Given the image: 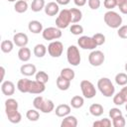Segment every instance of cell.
Segmentation results:
<instances>
[{
  "instance_id": "4",
  "label": "cell",
  "mask_w": 127,
  "mask_h": 127,
  "mask_svg": "<svg viewBox=\"0 0 127 127\" xmlns=\"http://www.w3.org/2000/svg\"><path fill=\"white\" fill-rule=\"evenodd\" d=\"M71 23V14L69 9H63L58 14L56 19V26L60 29H65Z\"/></svg>"
},
{
  "instance_id": "47",
  "label": "cell",
  "mask_w": 127,
  "mask_h": 127,
  "mask_svg": "<svg viewBox=\"0 0 127 127\" xmlns=\"http://www.w3.org/2000/svg\"><path fill=\"white\" fill-rule=\"evenodd\" d=\"M120 92L124 95V97H125V98H126V100H127V84H126V85H124V87H122V88H121Z\"/></svg>"
},
{
  "instance_id": "7",
  "label": "cell",
  "mask_w": 127,
  "mask_h": 127,
  "mask_svg": "<svg viewBox=\"0 0 127 127\" xmlns=\"http://www.w3.org/2000/svg\"><path fill=\"white\" fill-rule=\"evenodd\" d=\"M42 36L46 41H54L62 37V31L58 27H48L43 30Z\"/></svg>"
},
{
  "instance_id": "38",
  "label": "cell",
  "mask_w": 127,
  "mask_h": 127,
  "mask_svg": "<svg viewBox=\"0 0 127 127\" xmlns=\"http://www.w3.org/2000/svg\"><path fill=\"white\" fill-rule=\"evenodd\" d=\"M92 38H93V40H94V42L96 43L97 46H101V45H103L105 43V36L103 34H101V33L94 34L92 36Z\"/></svg>"
},
{
  "instance_id": "12",
  "label": "cell",
  "mask_w": 127,
  "mask_h": 127,
  "mask_svg": "<svg viewBox=\"0 0 127 127\" xmlns=\"http://www.w3.org/2000/svg\"><path fill=\"white\" fill-rule=\"evenodd\" d=\"M45 90H46V83H43V82L38 81L36 79L31 81L29 93H32V94H41Z\"/></svg>"
},
{
  "instance_id": "27",
  "label": "cell",
  "mask_w": 127,
  "mask_h": 127,
  "mask_svg": "<svg viewBox=\"0 0 127 127\" xmlns=\"http://www.w3.org/2000/svg\"><path fill=\"white\" fill-rule=\"evenodd\" d=\"M84 104V99L82 96L80 95H74L71 99H70V106L75 108V109H78V108H81Z\"/></svg>"
},
{
  "instance_id": "2",
  "label": "cell",
  "mask_w": 127,
  "mask_h": 127,
  "mask_svg": "<svg viewBox=\"0 0 127 127\" xmlns=\"http://www.w3.org/2000/svg\"><path fill=\"white\" fill-rule=\"evenodd\" d=\"M103 20H104V23L111 29H118L122 25V22H123L122 17L117 12L112 11V10H108L104 14Z\"/></svg>"
},
{
  "instance_id": "9",
  "label": "cell",
  "mask_w": 127,
  "mask_h": 127,
  "mask_svg": "<svg viewBox=\"0 0 127 127\" xmlns=\"http://www.w3.org/2000/svg\"><path fill=\"white\" fill-rule=\"evenodd\" d=\"M64 52V45L60 41H53L48 46V53L52 58H60Z\"/></svg>"
},
{
  "instance_id": "50",
  "label": "cell",
  "mask_w": 127,
  "mask_h": 127,
  "mask_svg": "<svg viewBox=\"0 0 127 127\" xmlns=\"http://www.w3.org/2000/svg\"><path fill=\"white\" fill-rule=\"evenodd\" d=\"M124 68H125V71L127 72V63L125 64V66H124Z\"/></svg>"
},
{
  "instance_id": "51",
  "label": "cell",
  "mask_w": 127,
  "mask_h": 127,
  "mask_svg": "<svg viewBox=\"0 0 127 127\" xmlns=\"http://www.w3.org/2000/svg\"><path fill=\"white\" fill-rule=\"evenodd\" d=\"M7 1H9V2H17V0H7Z\"/></svg>"
},
{
  "instance_id": "45",
  "label": "cell",
  "mask_w": 127,
  "mask_h": 127,
  "mask_svg": "<svg viewBox=\"0 0 127 127\" xmlns=\"http://www.w3.org/2000/svg\"><path fill=\"white\" fill-rule=\"evenodd\" d=\"M73 2H74V4H75L76 6L82 7V6H84V5L86 4L87 0H73Z\"/></svg>"
},
{
  "instance_id": "30",
  "label": "cell",
  "mask_w": 127,
  "mask_h": 127,
  "mask_svg": "<svg viewBox=\"0 0 127 127\" xmlns=\"http://www.w3.org/2000/svg\"><path fill=\"white\" fill-rule=\"evenodd\" d=\"M46 6L45 0H33L31 4V10L33 12H40L42 11Z\"/></svg>"
},
{
  "instance_id": "18",
  "label": "cell",
  "mask_w": 127,
  "mask_h": 127,
  "mask_svg": "<svg viewBox=\"0 0 127 127\" xmlns=\"http://www.w3.org/2000/svg\"><path fill=\"white\" fill-rule=\"evenodd\" d=\"M56 115L58 117H65L66 115H68L70 113V106L67 104H60L56 107L55 109Z\"/></svg>"
},
{
  "instance_id": "25",
  "label": "cell",
  "mask_w": 127,
  "mask_h": 127,
  "mask_svg": "<svg viewBox=\"0 0 127 127\" xmlns=\"http://www.w3.org/2000/svg\"><path fill=\"white\" fill-rule=\"evenodd\" d=\"M55 109V104L53 102V100L51 99H45L43 102V105L40 109V111H42L43 113H51L53 110Z\"/></svg>"
},
{
  "instance_id": "52",
  "label": "cell",
  "mask_w": 127,
  "mask_h": 127,
  "mask_svg": "<svg viewBox=\"0 0 127 127\" xmlns=\"http://www.w3.org/2000/svg\"><path fill=\"white\" fill-rule=\"evenodd\" d=\"M125 109H126V111H127V101H126V104H125Z\"/></svg>"
},
{
  "instance_id": "22",
  "label": "cell",
  "mask_w": 127,
  "mask_h": 127,
  "mask_svg": "<svg viewBox=\"0 0 127 127\" xmlns=\"http://www.w3.org/2000/svg\"><path fill=\"white\" fill-rule=\"evenodd\" d=\"M89 112L91 115L95 116V117H99L103 114L104 112V109H103V106L99 103H93L89 106Z\"/></svg>"
},
{
  "instance_id": "49",
  "label": "cell",
  "mask_w": 127,
  "mask_h": 127,
  "mask_svg": "<svg viewBox=\"0 0 127 127\" xmlns=\"http://www.w3.org/2000/svg\"><path fill=\"white\" fill-rule=\"evenodd\" d=\"M115 1H116V6H117V7L121 6V5L125 2V0H115Z\"/></svg>"
},
{
  "instance_id": "31",
  "label": "cell",
  "mask_w": 127,
  "mask_h": 127,
  "mask_svg": "<svg viewBox=\"0 0 127 127\" xmlns=\"http://www.w3.org/2000/svg\"><path fill=\"white\" fill-rule=\"evenodd\" d=\"M115 82L120 85V86H124L127 84V73L125 72H119L115 75Z\"/></svg>"
},
{
  "instance_id": "6",
  "label": "cell",
  "mask_w": 127,
  "mask_h": 127,
  "mask_svg": "<svg viewBox=\"0 0 127 127\" xmlns=\"http://www.w3.org/2000/svg\"><path fill=\"white\" fill-rule=\"evenodd\" d=\"M80 89H81V92H82V95L87 98V99H91L93 98L95 95H96V89H95V86L94 84L87 80V79H83L80 81Z\"/></svg>"
},
{
  "instance_id": "39",
  "label": "cell",
  "mask_w": 127,
  "mask_h": 127,
  "mask_svg": "<svg viewBox=\"0 0 127 127\" xmlns=\"http://www.w3.org/2000/svg\"><path fill=\"white\" fill-rule=\"evenodd\" d=\"M44 100H45V98L43 96H37V97H35L34 100H33V106H34V108L40 110L41 107H42V105H43Z\"/></svg>"
},
{
  "instance_id": "41",
  "label": "cell",
  "mask_w": 127,
  "mask_h": 127,
  "mask_svg": "<svg viewBox=\"0 0 127 127\" xmlns=\"http://www.w3.org/2000/svg\"><path fill=\"white\" fill-rule=\"evenodd\" d=\"M120 115H123L122 114V111L119 108H117V107H113V108H111L109 110V116H110L111 119H113L115 117H118Z\"/></svg>"
},
{
  "instance_id": "35",
  "label": "cell",
  "mask_w": 127,
  "mask_h": 127,
  "mask_svg": "<svg viewBox=\"0 0 127 127\" xmlns=\"http://www.w3.org/2000/svg\"><path fill=\"white\" fill-rule=\"evenodd\" d=\"M111 124H112V122L110 121V119H108V118H103V119L94 121L92 125H93V127H110Z\"/></svg>"
},
{
  "instance_id": "42",
  "label": "cell",
  "mask_w": 127,
  "mask_h": 127,
  "mask_svg": "<svg viewBox=\"0 0 127 127\" xmlns=\"http://www.w3.org/2000/svg\"><path fill=\"white\" fill-rule=\"evenodd\" d=\"M87 3L91 10H97L101 5L100 0H87Z\"/></svg>"
},
{
  "instance_id": "10",
  "label": "cell",
  "mask_w": 127,
  "mask_h": 127,
  "mask_svg": "<svg viewBox=\"0 0 127 127\" xmlns=\"http://www.w3.org/2000/svg\"><path fill=\"white\" fill-rule=\"evenodd\" d=\"M77 45L79 48L83 49V50H94L97 45L94 42L92 37H88V36H81L78 38L77 40Z\"/></svg>"
},
{
  "instance_id": "17",
  "label": "cell",
  "mask_w": 127,
  "mask_h": 127,
  "mask_svg": "<svg viewBox=\"0 0 127 127\" xmlns=\"http://www.w3.org/2000/svg\"><path fill=\"white\" fill-rule=\"evenodd\" d=\"M28 29L33 34H40L44 30L43 29V24L40 21H37V20L30 21L29 24H28Z\"/></svg>"
},
{
  "instance_id": "20",
  "label": "cell",
  "mask_w": 127,
  "mask_h": 127,
  "mask_svg": "<svg viewBox=\"0 0 127 127\" xmlns=\"http://www.w3.org/2000/svg\"><path fill=\"white\" fill-rule=\"evenodd\" d=\"M18 58L23 63L28 62L31 59V50L27 47L20 48V50L18 51Z\"/></svg>"
},
{
  "instance_id": "8",
  "label": "cell",
  "mask_w": 127,
  "mask_h": 127,
  "mask_svg": "<svg viewBox=\"0 0 127 127\" xmlns=\"http://www.w3.org/2000/svg\"><path fill=\"white\" fill-rule=\"evenodd\" d=\"M105 61V56L103 52L98 50H93L88 56V62L92 66H100Z\"/></svg>"
},
{
  "instance_id": "13",
  "label": "cell",
  "mask_w": 127,
  "mask_h": 127,
  "mask_svg": "<svg viewBox=\"0 0 127 127\" xmlns=\"http://www.w3.org/2000/svg\"><path fill=\"white\" fill-rule=\"evenodd\" d=\"M1 91L4 95H7V96H11L14 94L15 92V84L10 81V80H5V81H2V84H1Z\"/></svg>"
},
{
  "instance_id": "15",
  "label": "cell",
  "mask_w": 127,
  "mask_h": 127,
  "mask_svg": "<svg viewBox=\"0 0 127 127\" xmlns=\"http://www.w3.org/2000/svg\"><path fill=\"white\" fill-rule=\"evenodd\" d=\"M20 72L25 76H31V75L36 74L37 67L33 64H24L20 67Z\"/></svg>"
},
{
  "instance_id": "33",
  "label": "cell",
  "mask_w": 127,
  "mask_h": 127,
  "mask_svg": "<svg viewBox=\"0 0 127 127\" xmlns=\"http://www.w3.org/2000/svg\"><path fill=\"white\" fill-rule=\"evenodd\" d=\"M35 79L38 81H41L43 83H47L49 81V74L44 70L37 71L35 74Z\"/></svg>"
},
{
  "instance_id": "29",
  "label": "cell",
  "mask_w": 127,
  "mask_h": 127,
  "mask_svg": "<svg viewBox=\"0 0 127 127\" xmlns=\"http://www.w3.org/2000/svg\"><path fill=\"white\" fill-rule=\"evenodd\" d=\"M61 76H63L64 78L67 79V80H72L75 76V73H74V70L71 69L70 67H64L61 70V73H60Z\"/></svg>"
},
{
  "instance_id": "14",
  "label": "cell",
  "mask_w": 127,
  "mask_h": 127,
  "mask_svg": "<svg viewBox=\"0 0 127 127\" xmlns=\"http://www.w3.org/2000/svg\"><path fill=\"white\" fill-rule=\"evenodd\" d=\"M45 13L46 15L48 16H56L60 13V7H59V4L57 2H49L48 4H46L45 8Z\"/></svg>"
},
{
  "instance_id": "19",
  "label": "cell",
  "mask_w": 127,
  "mask_h": 127,
  "mask_svg": "<svg viewBox=\"0 0 127 127\" xmlns=\"http://www.w3.org/2000/svg\"><path fill=\"white\" fill-rule=\"evenodd\" d=\"M61 126L62 127H76L77 126V119L75 116L68 114L65 117H64V119L62 120Z\"/></svg>"
},
{
  "instance_id": "34",
  "label": "cell",
  "mask_w": 127,
  "mask_h": 127,
  "mask_svg": "<svg viewBox=\"0 0 127 127\" xmlns=\"http://www.w3.org/2000/svg\"><path fill=\"white\" fill-rule=\"evenodd\" d=\"M126 98L124 97V95L119 91V92H117L114 96H113V103L115 104V105H123L124 103H126Z\"/></svg>"
},
{
  "instance_id": "26",
  "label": "cell",
  "mask_w": 127,
  "mask_h": 127,
  "mask_svg": "<svg viewBox=\"0 0 127 127\" xmlns=\"http://www.w3.org/2000/svg\"><path fill=\"white\" fill-rule=\"evenodd\" d=\"M14 42L10 41V40H4L1 42V45H0V48H1V51L4 53V54H9L12 52L13 48H14Z\"/></svg>"
},
{
  "instance_id": "53",
  "label": "cell",
  "mask_w": 127,
  "mask_h": 127,
  "mask_svg": "<svg viewBox=\"0 0 127 127\" xmlns=\"http://www.w3.org/2000/svg\"><path fill=\"white\" fill-rule=\"evenodd\" d=\"M25 1H28V0H25Z\"/></svg>"
},
{
  "instance_id": "28",
  "label": "cell",
  "mask_w": 127,
  "mask_h": 127,
  "mask_svg": "<svg viewBox=\"0 0 127 127\" xmlns=\"http://www.w3.org/2000/svg\"><path fill=\"white\" fill-rule=\"evenodd\" d=\"M69 11L71 14V23H78L82 19V12L78 8H71Z\"/></svg>"
},
{
  "instance_id": "36",
  "label": "cell",
  "mask_w": 127,
  "mask_h": 127,
  "mask_svg": "<svg viewBox=\"0 0 127 127\" xmlns=\"http://www.w3.org/2000/svg\"><path fill=\"white\" fill-rule=\"evenodd\" d=\"M69 31L74 36H79L83 33V27L79 24H72L69 28Z\"/></svg>"
},
{
  "instance_id": "44",
  "label": "cell",
  "mask_w": 127,
  "mask_h": 127,
  "mask_svg": "<svg viewBox=\"0 0 127 127\" xmlns=\"http://www.w3.org/2000/svg\"><path fill=\"white\" fill-rule=\"evenodd\" d=\"M118 8H119V11H120L122 14L127 15V0H125V2H124L121 6H119Z\"/></svg>"
},
{
  "instance_id": "48",
  "label": "cell",
  "mask_w": 127,
  "mask_h": 127,
  "mask_svg": "<svg viewBox=\"0 0 127 127\" xmlns=\"http://www.w3.org/2000/svg\"><path fill=\"white\" fill-rule=\"evenodd\" d=\"M0 69H1V73H2V75H1V81H3V79H4V75H5V68H4V66H1L0 67Z\"/></svg>"
},
{
  "instance_id": "43",
  "label": "cell",
  "mask_w": 127,
  "mask_h": 127,
  "mask_svg": "<svg viewBox=\"0 0 127 127\" xmlns=\"http://www.w3.org/2000/svg\"><path fill=\"white\" fill-rule=\"evenodd\" d=\"M103 6L107 10H112L113 8L116 7V1L115 0H104L103 1Z\"/></svg>"
},
{
  "instance_id": "46",
  "label": "cell",
  "mask_w": 127,
  "mask_h": 127,
  "mask_svg": "<svg viewBox=\"0 0 127 127\" xmlns=\"http://www.w3.org/2000/svg\"><path fill=\"white\" fill-rule=\"evenodd\" d=\"M56 2L59 4V5H67L69 2H70V0H56Z\"/></svg>"
},
{
  "instance_id": "40",
  "label": "cell",
  "mask_w": 127,
  "mask_h": 127,
  "mask_svg": "<svg viewBox=\"0 0 127 127\" xmlns=\"http://www.w3.org/2000/svg\"><path fill=\"white\" fill-rule=\"evenodd\" d=\"M117 35L119 36V38L121 39H127V25H121L118 28L117 31Z\"/></svg>"
},
{
  "instance_id": "32",
  "label": "cell",
  "mask_w": 127,
  "mask_h": 127,
  "mask_svg": "<svg viewBox=\"0 0 127 127\" xmlns=\"http://www.w3.org/2000/svg\"><path fill=\"white\" fill-rule=\"evenodd\" d=\"M26 117L27 119H29L30 121H37L40 118V113L38 111V109H29L26 112Z\"/></svg>"
},
{
  "instance_id": "16",
  "label": "cell",
  "mask_w": 127,
  "mask_h": 127,
  "mask_svg": "<svg viewBox=\"0 0 127 127\" xmlns=\"http://www.w3.org/2000/svg\"><path fill=\"white\" fill-rule=\"evenodd\" d=\"M31 81L28 78H21L18 80L17 82V88L20 92L22 93H29V89H30V85H31Z\"/></svg>"
},
{
  "instance_id": "23",
  "label": "cell",
  "mask_w": 127,
  "mask_h": 127,
  "mask_svg": "<svg viewBox=\"0 0 127 127\" xmlns=\"http://www.w3.org/2000/svg\"><path fill=\"white\" fill-rule=\"evenodd\" d=\"M47 51H48V49H47V47H46L45 45H43V44H38V45H36V46L34 47L33 53H34V55H35L37 58H43V57L46 56Z\"/></svg>"
},
{
  "instance_id": "11",
  "label": "cell",
  "mask_w": 127,
  "mask_h": 127,
  "mask_svg": "<svg viewBox=\"0 0 127 127\" xmlns=\"http://www.w3.org/2000/svg\"><path fill=\"white\" fill-rule=\"evenodd\" d=\"M13 42L14 44L19 47V48H23V47H26L29 43V38L28 36L25 34V33H22V32H19V33H16L14 36H13Z\"/></svg>"
},
{
  "instance_id": "3",
  "label": "cell",
  "mask_w": 127,
  "mask_h": 127,
  "mask_svg": "<svg viewBox=\"0 0 127 127\" xmlns=\"http://www.w3.org/2000/svg\"><path fill=\"white\" fill-rule=\"evenodd\" d=\"M97 87L101 94L105 97H111L115 93V87L108 77H101L97 81Z\"/></svg>"
},
{
  "instance_id": "37",
  "label": "cell",
  "mask_w": 127,
  "mask_h": 127,
  "mask_svg": "<svg viewBox=\"0 0 127 127\" xmlns=\"http://www.w3.org/2000/svg\"><path fill=\"white\" fill-rule=\"evenodd\" d=\"M125 124H126V121H125V118L123 115H120V116L112 119V125L114 127H124Z\"/></svg>"
},
{
  "instance_id": "1",
  "label": "cell",
  "mask_w": 127,
  "mask_h": 127,
  "mask_svg": "<svg viewBox=\"0 0 127 127\" xmlns=\"http://www.w3.org/2000/svg\"><path fill=\"white\" fill-rule=\"evenodd\" d=\"M19 104L14 98H8L5 101V113L8 120L13 124H18L22 120V114L18 111Z\"/></svg>"
},
{
  "instance_id": "24",
  "label": "cell",
  "mask_w": 127,
  "mask_h": 127,
  "mask_svg": "<svg viewBox=\"0 0 127 127\" xmlns=\"http://www.w3.org/2000/svg\"><path fill=\"white\" fill-rule=\"evenodd\" d=\"M28 7H29V5H28L27 1H25V0H18L15 3V5H14V10L17 13L22 14V13H25L28 10Z\"/></svg>"
},
{
  "instance_id": "21",
  "label": "cell",
  "mask_w": 127,
  "mask_h": 127,
  "mask_svg": "<svg viewBox=\"0 0 127 127\" xmlns=\"http://www.w3.org/2000/svg\"><path fill=\"white\" fill-rule=\"evenodd\" d=\"M56 83H57V87L60 89V90H67L69 87H70V80H67L65 78H64L63 76H59L56 80Z\"/></svg>"
},
{
  "instance_id": "5",
  "label": "cell",
  "mask_w": 127,
  "mask_h": 127,
  "mask_svg": "<svg viewBox=\"0 0 127 127\" xmlns=\"http://www.w3.org/2000/svg\"><path fill=\"white\" fill-rule=\"evenodd\" d=\"M66 60L69 64L73 66H77L81 62V56L79 50L76 46L71 45L66 50Z\"/></svg>"
}]
</instances>
